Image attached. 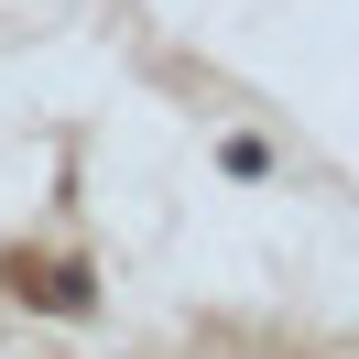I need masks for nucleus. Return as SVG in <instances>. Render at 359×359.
<instances>
[{"label": "nucleus", "instance_id": "nucleus-1", "mask_svg": "<svg viewBox=\"0 0 359 359\" xmlns=\"http://www.w3.org/2000/svg\"><path fill=\"white\" fill-rule=\"evenodd\" d=\"M218 163H229L240 185H262V175H272V142H262V131H229V142H218Z\"/></svg>", "mask_w": 359, "mask_h": 359}]
</instances>
